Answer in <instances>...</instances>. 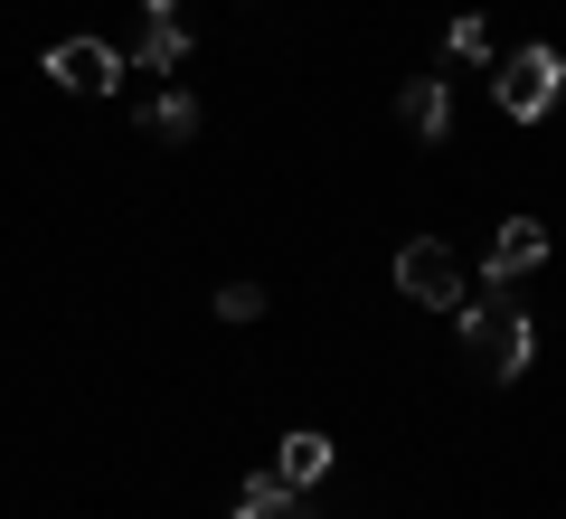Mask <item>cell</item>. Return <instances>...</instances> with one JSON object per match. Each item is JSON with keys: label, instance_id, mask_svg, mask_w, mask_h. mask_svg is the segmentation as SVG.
<instances>
[{"label": "cell", "instance_id": "9", "mask_svg": "<svg viewBox=\"0 0 566 519\" xmlns=\"http://www.w3.org/2000/svg\"><path fill=\"white\" fill-rule=\"evenodd\" d=\"M237 519H312V491H293V481H245L237 491Z\"/></svg>", "mask_w": 566, "mask_h": 519}, {"label": "cell", "instance_id": "6", "mask_svg": "<svg viewBox=\"0 0 566 519\" xmlns=\"http://www.w3.org/2000/svg\"><path fill=\"white\" fill-rule=\"evenodd\" d=\"M528 264H547V227H538V218H510L501 237H491V264H482V283H520Z\"/></svg>", "mask_w": 566, "mask_h": 519}, {"label": "cell", "instance_id": "3", "mask_svg": "<svg viewBox=\"0 0 566 519\" xmlns=\"http://www.w3.org/2000/svg\"><path fill=\"white\" fill-rule=\"evenodd\" d=\"M397 293L424 302V312H453V302H463V256H453L444 237H406L397 246Z\"/></svg>", "mask_w": 566, "mask_h": 519}, {"label": "cell", "instance_id": "7", "mask_svg": "<svg viewBox=\"0 0 566 519\" xmlns=\"http://www.w3.org/2000/svg\"><path fill=\"white\" fill-rule=\"evenodd\" d=\"M397 123H406L416 142H444V123H453L444 76H406V85H397Z\"/></svg>", "mask_w": 566, "mask_h": 519}, {"label": "cell", "instance_id": "8", "mask_svg": "<svg viewBox=\"0 0 566 519\" xmlns=\"http://www.w3.org/2000/svg\"><path fill=\"white\" fill-rule=\"evenodd\" d=\"M322 473H331V435H312V425H293V435L274 444V481H293V491H312Z\"/></svg>", "mask_w": 566, "mask_h": 519}, {"label": "cell", "instance_id": "10", "mask_svg": "<svg viewBox=\"0 0 566 519\" xmlns=\"http://www.w3.org/2000/svg\"><path fill=\"white\" fill-rule=\"evenodd\" d=\"M142 133H151V142H199V95H180V85L151 95V104H142Z\"/></svg>", "mask_w": 566, "mask_h": 519}, {"label": "cell", "instance_id": "2", "mask_svg": "<svg viewBox=\"0 0 566 519\" xmlns=\"http://www.w3.org/2000/svg\"><path fill=\"white\" fill-rule=\"evenodd\" d=\"M491 95H501V114L510 123H538V114H557V95H566V58L557 48H510L501 58V76H491Z\"/></svg>", "mask_w": 566, "mask_h": 519}, {"label": "cell", "instance_id": "5", "mask_svg": "<svg viewBox=\"0 0 566 519\" xmlns=\"http://www.w3.org/2000/svg\"><path fill=\"white\" fill-rule=\"evenodd\" d=\"M189 58V20H180V0H142V29H133V48H123V66H180Z\"/></svg>", "mask_w": 566, "mask_h": 519}, {"label": "cell", "instance_id": "4", "mask_svg": "<svg viewBox=\"0 0 566 519\" xmlns=\"http://www.w3.org/2000/svg\"><path fill=\"white\" fill-rule=\"evenodd\" d=\"M48 76H57L66 95H114L123 48H114V39H57V48H48Z\"/></svg>", "mask_w": 566, "mask_h": 519}, {"label": "cell", "instance_id": "12", "mask_svg": "<svg viewBox=\"0 0 566 519\" xmlns=\"http://www.w3.org/2000/svg\"><path fill=\"white\" fill-rule=\"evenodd\" d=\"M208 312H218V321H255L264 293H255V283H218V302H208Z\"/></svg>", "mask_w": 566, "mask_h": 519}, {"label": "cell", "instance_id": "11", "mask_svg": "<svg viewBox=\"0 0 566 519\" xmlns=\"http://www.w3.org/2000/svg\"><path fill=\"white\" fill-rule=\"evenodd\" d=\"M444 58H491V20L482 10H463V20L444 29Z\"/></svg>", "mask_w": 566, "mask_h": 519}, {"label": "cell", "instance_id": "1", "mask_svg": "<svg viewBox=\"0 0 566 519\" xmlns=\"http://www.w3.org/2000/svg\"><path fill=\"white\" fill-rule=\"evenodd\" d=\"M453 312H463V350H472V369L510 387V378L528 369V350H538V340H528V312L510 302V283H482V293L453 302Z\"/></svg>", "mask_w": 566, "mask_h": 519}]
</instances>
